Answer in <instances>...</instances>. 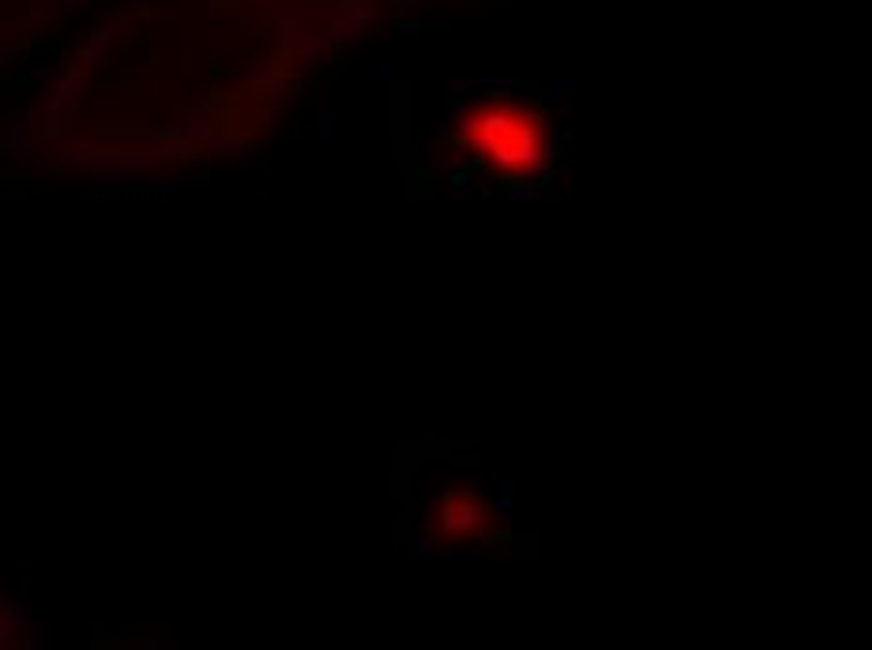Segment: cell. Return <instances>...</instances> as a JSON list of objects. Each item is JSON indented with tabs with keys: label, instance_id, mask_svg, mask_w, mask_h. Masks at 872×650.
<instances>
[{
	"label": "cell",
	"instance_id": "1",
	"mask_svg": "<svg viewBox=\"0 0 872 650\" xmlns=\"http://www.w3.org/2000/svg\"><path fill=\"white\" fill-rule=\"evenodd\" d=\"M452 139L466 166L508 188L538 185L553 166V120L534 98L508 87H482L455 110Z\"/></svg>",
	"mask_w": 872,
	"mask_h": 650
},
{
	"label": "cell",
	"instance_id": "2",
	"mask_svg": "<svg viewBox=\"0 0 872 650\" xmlns=\"http://www.w3.org/2000/svg\"><path fill=\"white\" fill-rule=\"evenodd\" d=\"M436 534L447 538V541H463L470 534H478L485 522L493 519L489 508L474 492H444L436 500Z\"/></svg>",
	"mask_w": 872,
	"mask_h": 650
}]
</instances>
